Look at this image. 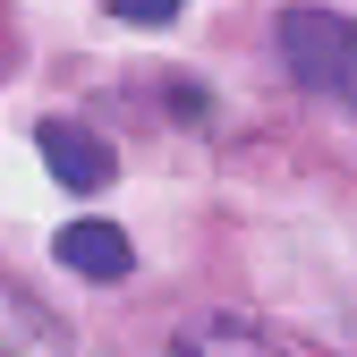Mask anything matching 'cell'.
Wrapping results in <instances>:
<instances>
[{
	"instance_id": "obj_1",
	"label": "cell",
	"mask_w": 357,
	"mask_h": 357,
	"mask_svg": "<svg viewBox=\"0 0 357 357\" xmlns=\"http://www.w3.org/2000/svg\"><path fill=\"white\" fill-rule=\"evenodd\" d=\"M273 43H281V60H289L298 85H315V94H357V17L306 0V9H281Z\"/></svg>"
},
{
	"instance_id": "obj_2",
	"label": "cell",
	"mask_w": 357,
	"mask_h": 357,
	"mask_svg": "<svg viewBox=\"0 0 357 357\" xmlns=\"http://www.w3.org/2000/svg\"><path fill=\"white\" fill-rule=\"evenodd\" d=\"M0 357H68V324L9 273H0Z\"/></svg>"
},
{
	"instance_id": "obj_3",
	"label": "cell",
	"mask_w": 357,
	"mask_h": 357,
	"mask_svg": "<svg viewBox=\"0 0 357 357\" xmlns=\"http://www.w3.org/2000/svg\"><path fill=\"white\" fill-rule=\"evenodd\" d=\"M34 145H43V162H52V178H60L68 196H94L102 178H111V145H102V137H85L77 119H43V128H34Z\"/></svg>"
},
{
	"instance_id": "obj_4",
	"label": "cell",
	"mask_w": 357,
	"mask_h": 357,
	"mask_svg": "<svg viewBox=\"0 0 357 357\" xmlns=\"http://www.w3.org/2000/svg\"><path fill=\"white\" fill-rule=\"evenodd\" d=\"M52 264H68L77 281H128L137 247H128V230H111V221H68L52 238Z\"/></svg>"
},
{
	"instance_id": "obj_5",
	"label": "cell",
	"mask_w": 357,
	"mask_h": 357,
	"mask_svg": "<svg viewBox=\"0 0 357 357\" xmlns=\"http://www.w3.org/2000/svg\"><path fill=\"white\" fill-rule=\"evenodd\" d=\"M162 357H281V349L264 340L255 324H230V315H221V324H196V332H178Z\"/></svg>"
},
{
	"instance_id": "obj_6",
	"label": "cell",
	"mask_w": 357,
	"mask_h": 357,
	"mask_svg": "<svg viewBox=\"0 0 357 357\" xmlns=\"http://www.w3.org/2000/svg\"><path fill=\"white\" fill-rule=\"evenodd\" d=\"M188 0H111V17H128V26H170Z\"/></svg>"
}]
</instances>
